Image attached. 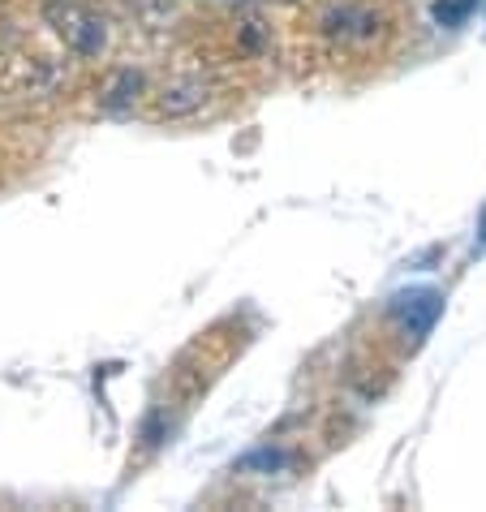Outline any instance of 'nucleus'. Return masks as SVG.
<instances>
[{"mask_svg":"<svg viewBox=\"0 0 486 512\" xmlns=\"http://www.w3.org/2000/svg\"><path fill=\"white\" fill-rule=\"evenodd\" d=\"M44 18H48V26L56 31V39H61V44L74 52V56H82V61H95V56L108 48V26H104V18L91 13L87 5H78V0H48Z\"/></svg>","mask_w":486,"mask_h":512,"instance_id":"1","label":"nucleus"},{"mask_svg":"<svg viewBox=\"0 0 486 512\" xmlns=\"http://www.w3.org/2000/svg\"><path fill=\"white\" fill-rule=\"evenodd\" d=\"M392 310L400 315V323L413 327V336H426L435 327L443 302H439V293H431V289H413V293H400L392 302Z\"/></svg>","mask_w":486,"mask_h":512,"instance_id":"2","label":"nucleus"},{"mask_svg":"<svg viewBox=\"0 0 486 512\" xmlns=\"http://www.w3.org/2000/svg\"><path fill=\"white\" fill-rule=\"evenodd\" d=\"M142 87H147V78H142L138 69H117V74L104 82V91H99V108H104L108 117H125V112L138 104Z\"/></svg>","mask_w":486,"mask_h":512,"instance_id":"3","label":"nucleus"},{"mask_svg":"<svg viewBox=\"0 0 486 512\" xmlns=\"http://www.w3.org/2000/svg\"><path fill=\"white\" fill-rule=\"evenodd\" d=\"M198 104H203V82H177V87L164 91L160 112L164 117H181V112H194Z\"/></svg>","mask_w":486,"mask_h":512,"instance_id":"4","label":"nucleus"},{"mask_svg":"<svg viewBox=\"0 0 486 512\" xmlns=\"http://www.w3.org/2000/svg\"><path fill=\"white\" fill-rule=\"evenodd\" d=\"M474 5H482V0H439V5H435V18H439L443 26H456Z\"/></svg>","mask_w":486,"mask_h":512,"instance_id":"5","label":"nucleus"}]
</instances>
